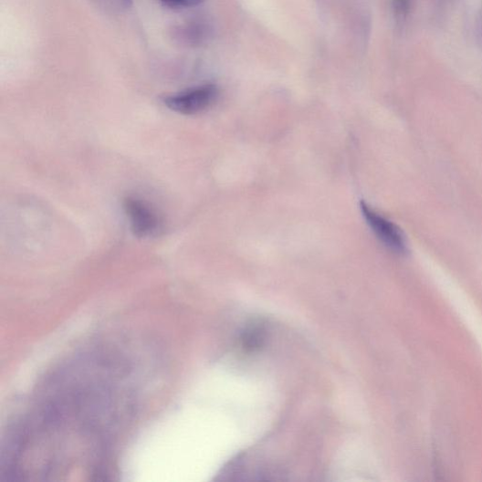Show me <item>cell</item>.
<instances>
[{
	"mask_svg": "<svg viewBox=\"0 0 482 482\" xmlns=\"http://www.w3.org/2000/svg\"><path fill=\"white\" fill-rule=\"evenodd\" d=\"M122 3L127 6H131L133 4V0H122Z\"/></svg>",
	"mask_w": 482,
	"mask_h": 482,
	"instance_id": "cell-7",
	"label": "cell"
},
{
	"mask_svg": "<svg viewBox=\"0 0 482 482\" xmlns=\"http://www.w3.org/2000/svg\"><path fill=\"white\" fill-rule=\"evenodd\" d=\"M219 95V88L215 84L208 83L169 96L163 100V102L167 108L174 112L194 115L213 106L217 101Z\"/></svg>",
	"mask_w": 482,
	"mask_h": 482,
	"instance_id": "cell-1",
	"label": "cell"
},
{
	"mask_svg": "<svg viewBox=\"0 0 482 482\" xmlns=\"http://www.w3.org/2000/svg\"><path fill=\"white\" fill-rule=\"evenodd\" d=\"M396 14L399 17L405 16L408 9V0H394Z\"/></svg>",
	"mask_w": 482,
	"mask_h": 482,
	"instance_id": "cell-6",
	"label": "cell"
},
{
	"mask_svg": "<svg viewBox=\"0 0 482 482\" xmlns=\"http://www.w3.org/2000/svg\"><path fill=\"white\" fill-rule=\"evenodd\" d=\"M262 341L261 331L257 329H252L247 331L244 338V345L251 350L258 348Z\"/></svg>",
	"mask_w": 482,
	"mask_h": 482,
	"instance_id": "cell-5",
	"label": "cell"
},
{
	"mask_svg": "<svg viewBox=\"0 0 482 482\" xmlns=\"http://www.w3.org/2000/svg\"><path fill=\"white\" fill-rule=\"evenodd\" d=\"M360 207L367 224L387 249L398 255L408 252L405 236L398 225L377 214L365 202H361Z\"/></svg>",
	"mask_w": 482,
	"mask_h": 482,
	"instance_id": "cell-2",
	"label": "cell"
},
{
	"mask_svg": "<svg viewBox=\"0 0 482 482\" xmlns=\"http://www.w3.org/2000/svg\"><path fill=\"white\" fill-rule=\"evenodd\" d=\"M124 206L135 236L150 237L159 234L162 222L153 208L134 197L126 198Z\"/></svg>",
	"mask_w": 482,
	"mask_h": 482,
	"instance_id": "cell-3",
	"label": "cell"
},
{
	"mask_svg": "<svg viewBox=\"0 0 482 482\" xmlns=\"http://www.w3.org/2000/svg\"><path fill=\"white\" fill-rule=\"evenodd\" d=\"M163 5L174 9H189L202 5L204 0H161Z\"/></svg>",
	"mask_w": 482,
	"mask_h": 482,
	"instance_id": "cell-4",
	"label": "cell"
}]
</instances>
